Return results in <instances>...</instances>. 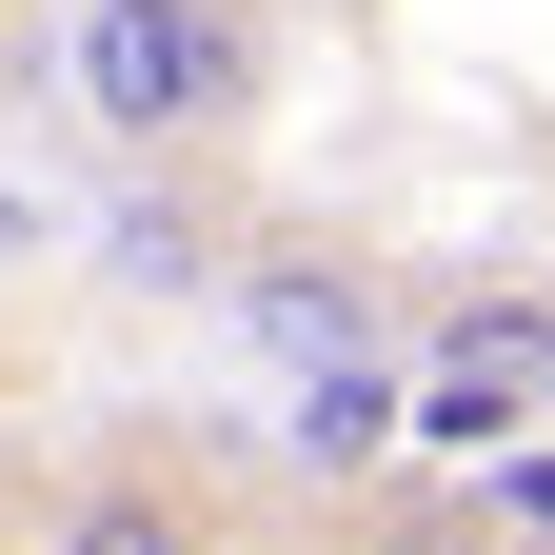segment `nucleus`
Returning a JSON list of instances; mask_svg holds the SVG:
<instances>
[{
  "mask_svg": "<svg viewBox=\"0 0 555 555\" xmlns=\"http://www.w3.org/2000/svg\"><path fill=\"white\" fill-rule=\"evenodd\" d=\"M0 40H21V0H0Z\"/></svg>",
  "mask_w": 555,
  "mask_h": 555,
  "instance_id": "6",
  "label": "nucleus"
},
{
  "mask_svg": "<svg viewBox=\"0 0 555 555\" xmlns=\"http://www.w3.org/2000/svg\"><path fill=\"white\" fill-rule=\"evenodd\" d=\"M476 516H496V535H555V437H516L496 476H476Z\"/></svg>",
  "mask_w": 555,
  "mask_h": 555,
  "instance_id": "4",
  "label": "nucleus"
},
{
  "mask_svg": "<svg viewBox=\"0 0 555 555\" xmlns=\"http://www.w3.org/2000/svg\"><path fill=\"white\" fill-rule=\"evenodd\" d=\"M238 337H377V298H358V258H258Z\"/></svg>",
  "mask_w": 555,
  "mask_h": 555,
  "instance_id": "3",
  "label": "nucleus"
},
{
  "mask_svg": "<svg viewBox=\"0 0 555 555\" xmlns=\"http://www.w3.org/2000/svg\"><path fill=\"white\" fill-rule=\"evenodd\" d=\"M60 80H80V119L119 159H219L278 100V0H80Z\"/></svg>",
  "mask_w": 555,
  "mask_h": 555,
  "instance_id": "1",
  "label": "nucleus"
},
{
  "mask_svg": "<svg viewBox=\"0 0 555 555\" xmlns=\"http://www.w3.org/2000/svg\"><path fill=\"white\" fill-rule=\"evenodd\" d=\"M21 238H40V219H21V198H0V258H21Z\"/></svg>",
  "mask_w": 555,
  "mask_h": 555,
  "instance_id": "5",
  "label": "nucleus"
},
{
  "mask_svg": "<svg viewBox=\"0 0 555 555\" xmlns=\"http://www.w3.org/2000/svg\"><path fill=\"white\" fill-rule=\"evenodd\" d=\"M535 397H555V298H476V358L437 337V377H416V437H437V456H496Z\"/></svg>",
  "mask_w": 555,
  "mask_h": 555,
  "instance_id": "2",
  "label": "nucleus"
}]
</instances>
